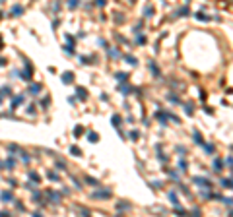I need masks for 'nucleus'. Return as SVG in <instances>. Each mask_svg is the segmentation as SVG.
<instances>
[{"label":"nucleus","mask_w":233,"mask_h":217,"mask_svg":"<svg viewBox=\"0 0 233 217\" xmlns=\"http://www.w3.org/2000/svg\"><path fill=\"white\" fill-rule=\"evenodd\" d=\"M169 200H171V203H175V206L179 203V200H177V194H175V192H169Z\"/></svg>","instance_id":"24"},{"label":"nucleus","mask_w":233,"mask_h":217,"mask_svg":"<svg viewBox=\"0 0 233 217\" xmlns=\"http://www.w3.org/2000/svg\"><path fill=\"white\" fill-rule=\"evenodd\" d=\"M224 165H227V167H231V157H229V155H227V157H225V161H224Z\"/></svg>","instance_id":"38"},{"label":"nucleus","mask_w":233,"mask_h":217,"mask_svg":"<svg viewBox=\"0 0 233 217\" xmlns=\"http://www.w3.org/2000/svg\"><path fill=\"white\" fill-rule=\"evenodd\" d=\"M221 186L224 188H231V178H221Z\"/></svg>","instance_id":"23"},{"label":"nucleus","mask_w":233,"mask_h":217,"mask_svg":"<svg viewBox=\"0 0 233 217\" xmlns=\"http://www.w3.org/2000/svg\"><path fill=\"white\" fill-rule=\"evenodd\" d=\"M49 178H51V180H55V182H56V180H58V175H55V173H49Z\"/></svg>","instance_id":"35"},{"label":"nucleus","mask_w":233,"mask_h":217,"mask_svg":"<svg viewBox=\"0 0 233 217\" xmlns=\"http://www.w3.org/2000/svg\"><path fill=\"white\" fill-rule=\"evenodd\" d=\"M109 54H111V56H116V58H119V56H121V52L116 51V49H111V51H109Z\"/></svg>","instance_id":"32"},{"label":"nucleus","mask_w":233,"mask_h":217,"mask_svg":"<svg viewBox=\"0 0 233 217\" xmlns=\"http://www.w3.org/2000/svg\"><path fill=\"white\" fill-rule=\"evenodd\" d=\"M12 14H14V16H22L23 14V8H22V6H14V10H12Z\"/></svg>","instance_id":"17"},{"label":"nucleus","mask_w":233,"mask_h":217,"mask_svg":"<svg viewBox=\"0 0 233 217\" xmlns=\"http://www.w3.org/2000/svg\"><path fill=\"white\" fill-rule=\"evenodd\" d=\"M0 2H2V0H0Z\"/></svg>","instance_id":"42"},{"label":"nucleus","mask_w":233,"mask_h":217,"mask_svg":"<svg viewBox=\"0 0 233 217\" xmlns=\"http://www.w3.org/2000/svg\"><path fill=\"white\" fill-rule=\"evenodd\" d=\"M4 64H6V60H4V58H0V66H4Z\"/></svg>","instance_id":"39"},{"label":"nucleus","mask_w":233,"mask_h":217,"mask_svg":"<svg viewBox=\"0 0 233 217\" xmlns=\"http://www.w3.org/2000/svg\"><path fill=\"white\" fill-rule=\"evenodd\" d=\"M86 180H88V182H89L91 186H99V182H97L95 178H89V176H86Z\"/></svg>","instance_id":"27"},{"label":"nucleus","mask_w":233,"mask_h":217,"mask_svg":"<svg viewBox=\"0 0 233 217\" xmlns=\"http://www.w3.org/2000/svg\"><path fill=\"white\" fill-rule=\"evenodd\" d=\"M33 200H35V202H41V200H43V194H41V192H35V194H33Z\"/></svg>","instance_id":"28"},{"label":"nucleus","mask_w":233,"mask_h":217,"mask_svg":"<svg viewBox=\"0 0 233 217\" xmlns=\"http://www.w3.org/2000/svg\"><path fill=\"white\" fill-rule=\"evenodd\" d=\"M128 208H130V203H128V202H121L119 206H116V209H128Z\"/></svg>","instance_id":"25"},{"label":"nucleus","mask_w":233,"mask_h":217,"mask_svg":"<svg viewBox=\"0 0 233 217\" xmlns=\"http://www.w3.org/2000/svg\"><path fill=\"white\" fill-rule=\"evenodd\" d=\"M0 16H2V12H0Z\"/></svg>","instance_id":"41"},{"label":"nucleus","mask_w":233,"mask_h":217,"mask_svg":"<svg viewBox=\"0 0 233 217\" xmlns=\"http://www.w3.org/2000/svg\"><path fill=\"white\" fill-rule=\"evenodd\" d=\"M152 12H154V8H150V6H146V10H144V14H146V16H152Z\"/></svg>","instance_id":"34"},{"label":"nucleus","mask_w":233,"mask_h":217,"mask_svg":"<svg viewBox=\"0 0 233 217\" xmlns=\"http://www.w3.org/2000/svg\"><path fill=\"white\" fill-rule=\"evenodd\" d=\"M0 200H2L4 203H10V202H14V194H12V192H8V190H4V192L0 194Z\"/></svg>","instance_id":"2"},{"label":"nucleus","mask_w":233,"mask_h":217,"mask_svg":"<svg viewBox=\"0 0 233 217\" xmlns=\"http://www.w3.org/2000/svg\"><path fill=\"white\" fill-rule=\"evenodd\" d=\"M70 151H72V155H76V157H80V155H82V153H80V148H78V145H72V148H70Z\"/></svg>","instance_id":"22"},{"label":"nucleus","mask_w":233,"mask_h":217,"mask_svg":"<svg viewBox=\"0 0 233 217\" xmlns=\"http://www.w3.org/2000/svg\"><path fill=\"white\" fill-rule=\"evenodd\" d=\"M4 165H6V169H8V171H12V169L16 167V161H14L12 157H10V159H6V163H4Z\"/></svg>","instance_id":"14"},{"label":"nucleus","mask_w":233,"mask_h":217,"mask_svg":"<svg viewBox=\"0 0 233 217\" xmlns=\"http://www.w3.org/2000/svg\"><path fill=\"white\" fill-rule=\"evenodd\" d=\"M119 89H121V93H124V95H128V93L132 91V89H128V87H126V85H121V87H119Z\"/></svg>","instance_id":"30"},{"label":"nucleus","mask_w":233,"mask_h":217,"mask_svg":"<svg viewBox=\"0 0 233 217\" xmlns=\"http://www.w3.org/2000/svg\"><path fill=\"white\" fill-rule=\"evenodd\" d=\"M121 116H119V115H113L111 116V122H113V126H115V128H119V126H121Z\"/></svg>","instance_id":"9"},{"label":"nucleus","mask_w":233,"mask_h":217,"mask_svg":"<svg viewBox=\"0 0 233 217\" xmlns=\"http://www.w3.org/2000/svg\"><path fill=\"white\" fill-rule=\"evenodd\" d=\"M0 103H2V95H0Z\"/></svg>","instance_id":"40"},{"label":"nucleus","mask_w":233,"mask_h":217,"mask_svg":"<svg viewBox=\"0 0 233 217\" xmlns=\"http://www.w3.org/2000/svg\"><path fill=\"white\" fill-rule=\"evenodd\" d=\"M60 79H62V83H72L74 82V74H72V72H64Z\"/></svg>","instance_id":"5"},{"label":"nucleus","mask_w":233,"mask_h":217,"mask_svg":"<svg viewBox=\"0 0 233 217\" xmlns=\"http://www.w3.org/2000/svg\"><path fill=\"white\" fill-rule=\"evenodd\" d=\"M47 196L51 198V203H58V200H60V194H56V192H52V190H49Z\"/></svg>","instance_id":"7"},{"label":"nucleus","mask_w":233,"mask_h":217,"mask_svg":"<svg viewBox=\"0 0 233 217\" xmlns=\"http://www.w3.org/2000/svg\"><path fill=\"white\" fill-rule=\"evenodd\" d=\"M78 6H80V0H68V8H70V10L78 8Z\"/></svg>","instance_id":"20"},{"label":"nucleus","mask_w":233,"mask_h":217,"mask_svg":"<svg viewBox=\"0 0 233 217\" xmlns=\"http://www.w3.org/2000/svg\"><path fill=\"white\" fill-rule=\"evenodd\" d=\"M221 167H224V161H221V159H216L214 161V171H221Z\"/></svg>","instance_id":"16"},{"label":"nucleus","mask_w":233,"mask_h":217,"mask_svg":"<svg viewBox=\"0 0 233 217\" xmlns=\"http://www.w3.org/2000/svg\"><path fill=\"white\" fill-rule=\"evenodd\" d=\"M177 14H179V16H188V8H181Z\"/></svg>","instance_id":"31"},{"label":"nucleus","mask_w":233,"mask_h":217,"mask_svg":"<svg viewBox=\"0 0 233 217\" xmlns=\"http://www.w3.org/2000/svg\"><path fill=\"white\" fill-rule=\"evenodd\" d=\"M128 138H130V140H138V132H136V130H130Z\"/></svg>","instance_id":"29"},{"label":"nucleus","mask_w":233,"mask_h":217,"mask_svg":"<svg viewBox=\"0 0 233 217\" xmlns=\"http://www.w3.org/2000/svg\"><path fill=\"white\" fill-rule=\"evenodd\" d=\"M192 138H194V142H196V143H200V145H202V143H204V140H202L200 132H196V130H194V134H192Z\"/></svg>","instance_id":"15"},{"label":"nucleus","mask_w":233,"mask_h":217,"mask_svg":"<svg viewBox=\"0 0 233 217\" xmlns=\"http://www.w3.org/2000/svg\"><path fill=\"white\" fill-rule=\"evenodd\" d=\"M124 60L128 62V64H132V66H136V64H138V60H136L134 56H130V54H128V56H124Z\"/></svg>","instance_id":"18"},{"label":"nucleus","mask_w":233,"mask_h":217,"mask_svg":"<svg viewBox=\"0 0 233 217\" xmlns=\"http://www.w3.org/2000/svg\"><path fill=\"white\" fill-rule=\"evenodd\" d=\"M22 161H25V163H29V155H25V153L22 151Z\"/></svg>","instance_id":"37"},{"label":"nucleus","mask_w":233,"mask_h":217,"mask_svg":"<svg viewBox=\"0 0 233 217\" xmlns=\"http://www.w3.org/2000/svg\"><path fill=\"white\" fill-rule=\"evenodd\" d=\"M88 140H89L91 143H97V142H99V136L95 134V132H89V134H88Z\"/></svg>","instance_id":"12"},{"label":"nucleus","mask_w":233,"mask_h":217,"mask_svg":"<svg viewBox=\"0 0 233 217\" xmlns=\"http://www.w3.org/2000/svg\"><path fill=\"white\" fill-rule=\"evenodd\" d=\"M29 178H31V182H41V176L37 173H29Z\"/></svg>","instance_id":"19"},{"label":"nucleus","mask_w":233,"mask_h":217,"mask_svg":"<svg viewBox=\"0 0 233 217\" xmlns=\"http://www.w3.org/2000/svg\"><path fill=\"white\" fill-rule=\"evenodd\" d=\"M0 95H8V97H10V95H12V89H10L8 85H4V87L0 89Z\"/></svg>","instance_id":"21"},{"label":"nucleus","mask_w":233,"mask_h":217,"mask_svg":"<svg viewBox=\"0 0 233 217\" xmlns=\"http://www.w3.org/2000/svg\"><path fill=\"white\" fill-rule=\"evenodd\" d=\"M76 93H78V99H86V97H88V91H86L84 87H78V89H76Z\"/></svg>","instance_id":"11"},{"label":"nucleus","mask_w":233,"mask_h":217,"mask_svg":"<svg viewBox=\"0 0 233 217\" xmlns=\"http://www.w3.org/2000/svg\"><path fill=\"white\" fill-rule=\"evenodd\" d=\"M93 198H111V190H97V192H93Z\"/></svg>","instance_id":"3"},{"label":"nucleus","mask_w":233,"mask_h":217,"mask_svg":"<svg viewBox=\"0 0 233 217\" xmlns=\"http://www.w3.org/2000/svg\"><path fill=\"white\" fill-rule=\"evenodd\" d=\"M196 18H198V19H204V21H206V19H210L208 16H204V14H202V12H198V14H196Z\"/></svg>","instance_id":"33"},{"label":"nucleus","mask_w":233,"mask_h":217,"mask_svg":"<svg viewBox=\"0 0 233 217\" xmlns=\"http://www.w3.org/2000/svg\"><path fill=\"white\" fill-rule=\"evenodd\" d=\"M22 103H23V95H18V97H14V101H12V109H18Z\"/></svg>","instance_id":"8"},{"label":"nucleus","mask_w":233,"mask_h":217,"mask_svg":"<svg viewBox=\"0 0 233 217\" xmlns=\"http://www.w3.org/2000/svg\"><path fill=\"white\" fill-rule=\"evenodd\" d=\"M204 145V149L210 153V155H214V151H216V145H212V143H202Z\"/></svg>","instance_id":"13"},{"label":"nucleus","mask_w":233,"mask_h":217,"mask_svg":"<svg viewBox=\"0 0 233 217\" xmlns=\"http://www.w3.org/2000/svg\"><path fill=\"white\" fill-rule=\"evenodd\" d=\"M115 79H119V82H126V79H128V74H124V72H116Z\"/></svg>","instance_id":"10"},{"label":"nucleus","mask_w":233,"mask_h":217,"mask_svg":"<svg viewBox=\"0 0 233 217\" xmlns=\"http://www.w3.org/2000/svg\"><path fill=\"white\" fill-rule=\"evenodd\" d=\"M25 66H27V68L22 72V76H19V78L25 79V82H29V79H31V66H29V62H25Z\"/></svg>","instance_id":"4"},{"label":"nucleus","mask_w":233,"mask_h":217,"mask_svg":"<svg viewBox=\"0 0 233 217\" xmlns=\"http://www.w3.org/2000/svg\"><path fill=\"white\" fill-rule=\"evenodd\" d=\"M95 4H97V6H101V8H103V6L107 4V0H95Z\"/></svg>","instance_id":"36"},{"label":"nucleus","mask_w":233,"mask_h":217,"mask_svg":"<svg viewBox=\"0 0 233 217\" xmlns=\"http://www.w3.org/2000/svg\"><path fill=\"white\" fill-rule=\"evenodd\" d=\"M185 112H186V115H192V105H191V103H186V105H185Z\"/></svg>","instance_id":"26"},{"label":"nucleus","mask_w":233,"mask_h":217,"mask_svg":"<svg viewBox=\"0 0 233 217\" xmlns=\"http://www.w3.org/2000/svg\"><path fill=\"white\" fill-rule=\"evenodd\" d=\"M27 91L31 93V95H39V91H41V83H31Z\"/></svg>","instance_id":"6"},{"label":"nucleus","mask_w":233,"mask_h":217,"mask_svg":"<svg viewBox=\"0 0 233 217\" xmlns=\"http://www.w3.org/2000/svg\"><path fill=\"white\" fill-rule=\"evenodd\" d=\"M192 182H194V184H198L200 188H212V182H210V180H206V178H202V176H194V178H192Z\"/></svg>","instance_id":"1"}]
</instances>
